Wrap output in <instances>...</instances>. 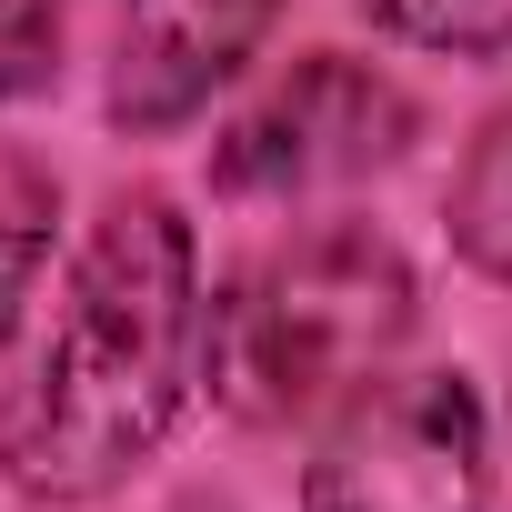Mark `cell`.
<instances>
[{"mask_svg":"<svg viewBox=\"0 0 512 512\" xmlns=\"http://www.w3.org/2000/svg\"><path fill=\"white\" fill-rule=\"evenodd\" d=\"M211 392L201 231L161 181H111L71 231L61 292L0 382V482L41 512H91L161 462Z\"/></svg>","mask_w":512,"mask_h":512,"instance_id":"cell-1","label":"cell"},{"mask_svg":"<svg viewBox=\"0 0 512 512\" xmlns=\"http://www.w3.org/2000/svg\"><path fill=\"white\" fill-rule=\"evenodd\" d=\"M412 332L422 272L382 221H292L211 292V402L241 432H312L332 402L382 382L412 352Z\"/></svg>","mask_w":512,"mask_h":512,"instance_id":"cell-2","label":"cell"},{"mask_svg":"<svg viewBox=\"0 0 512 512\" xmlns=\"http://www.w3.org/2000/svg\"><path fill=\"white\" fill-rule=\"evenodd\" d=\"M412 141H422V101L382 61H362V51H292L211 131V201L302 211V201L382 181Z\"/></svg>","mask_w":512,"mask_h":512,"instance_id":"cell-3","label":"cell"},{"mask_svg":"<svg viewBox=\"0 0 512 512\" xmlns=\"http://www.w3.org/2000/svg\"><path fill=\"white\" fill-rule=\"evenodd\" d=\"M302 512H492V412L462 362H392L312 422Z\"/></svg>","mask_w":512,"mask_h":512,"instance_id":"cell-4","label":"cell"},{"mask_svg":"<svg viewBox=\"0 0 512 512\" xmlns=\"http://www.w3.org/2000/svg\"><path fill=\"white\" fill-rule=\"evenodd\" d=\"M272 31H282V0H121L101 121L121 141H171V131L211 121V101H231L251 81Z\"/></svg>","mask_w":512,"mask_h":512,"instance_id":"cell-5","label":"cell"},{"mask_svg":"<svg viewBox=\"0 0 512 512\" xmlns=\"http://www.w3.org/2000/svg\"><path fill=\"white\" fill-rule=\"evenodd\" d=\"M51 251H61V171L21 141H0V362H11V342L41 302Z\"/></svg>","mask_w":512,"mask_h":512,"instance_id":"cell-6","label":"cell"},{"mask_svg":"<svg viewBox=\"0 0 512 512\" xmlns=\"http://www.w3.org/2000/svg\"><path fill=\"white\" fill-rule=\"evenodd\" d=\"M442 231L462 251V272H482V282L512 292V111H492L462 141V161L442 181Z\"/></svg>","mask_w":512,"mask_h":512,"instance_id":"cell-7","label":"cell"},{"mask_svg":"<svg viewBox=\"0 0 512 512\" xmlns=\"http://www.w3.org/2000/svg\"><path fill=\"white\" fill-rule=\"evenodd\" d=\"M352 11L402 41V51H442V61H512V0H352Z\"/></svg>","mask_w":512,"mask_h":512,"instance_id":"cell-8","label":"cell"},{"mask_svg":"<svg viewBox=\"0 0 512 512\" xmlns=\"http://www.w3.org/2000/svg\"><path fill=\"white\" fill-rule=\"evenodd\" d=\"M71 11H81V0H0V111H21V101L61 91Z\"/></svg>","mask_w":512,"mask_h":512,"instance_id":"cell-9","label":"cell"},{"mask_svg":"<svg viewBox=\"0 0 512 512\" xmlns=\"http://www.w3.org/2000/svg\"><path fill=\"white\" fill-rule=\"evenodd\" d=\"M161 512H241V502H231V492H221V482H181V492H171V502H161Z\"/></svg>","mask_w":512,"mask_h":512,"instance_id":"cell-10","label":"cell"}]
</instances>
